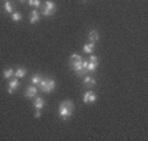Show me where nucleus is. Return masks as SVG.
<instances>
[{
  "mask_svg": "<svg viewBox=\"0 0 148 141\" xmlns=\"http://www.w3.org/2000/svg\"><path fill=\"white\" fill-rule=\"evenodd\" d=\"M73 108H75V106H73L72 100H70V99L68 100H63L59 104V108H58L59 116H60L62 120H68L73 112Z\"/></svg>",
  "mask_w": 148,
  "mask_h": 141,
  "instance_id": "obj_1",
  "label": "nucleus"
},
{
  "mask_svg": "<svg viewBox=\"0 0 148 141\" xmlns=\"http://www.w3.org/2000/svg\"><path fill=\"white\" fill-rule=\"evenodd\" d=\"M83 61H84V59L81 58L79 54H72V56H71V58H70L71 69H72V70L75 71L77 75H83V74L85 73L84 66H83Z\"/></svg>",
  "mask_w": 148,
  "mask_h": 141,
  "instance_id": "obj_2",
  "label": "nucleus"
},
{
  "mask_svg": "<svg viewBox=\"0 0 148 141\" xmlns=\"http://www.w3.org/2000/svg\"><path fill=\"white\" fill-rule=\"evenodd\" d=\"M38 86H39V88H41L43 92L50 94V92H53V91L55 90L56 83H55V81H53V79L46 78V79H42L41 83H39Z\"/></svg>",
  "mask_w": 148,
  "mask_h": 141,
  "instance_id": "obj_3",
  "label": "nucleus"
},
{
  "mask_svg": "<svg viewBox=\"0 0 148 141\" xmlns=\"http://www.w3.org/2000/svg\"><path fill=\"white\" fill-rule=\"evenodd\" d=\"M56 11V6L54 1H51V0H46L45 1V7H43V9H42V15L46 17L51 16V15H54Z\"/></svg>",
  "mask_w": 148,
  "mask_h": 141,
  "instance_id": "obj_4",
  "label": "nucleus"
},
{
  "mask_svg": "<svg viewBox=\"0 0 148 141\" xmlns=\"http://www.w3.org/2000/svg\"><path fill=\"white\" fill-rule=\"evenodd\" d=\"M97 100V95L93 91H87L83 96V102L84 103H95Z\"/></svg>",
  "mask_w": 148,
  "mask_h": 141,
  "instance_id": "obj_5",
  "label": "nucleus"
},
{
  "mask_svg": "<svg viewBox=\"0 0 148 141\" xmlns=\"http://www.w3.org/2000/svg\"><path fill=\"white\" fill-rule=\"evenodd\" d=\"M97 65H98V63L90 62V61H83L84 70H85V71H89V73H92V71H95L96 69H97Z\"/></svg>",
  "mask_w": 148,
  "mask_h": 141,
  "instance_id": "obj_6",
  "label": "nucleus"
},
{
  "mask_svg": "<svg viewBox=\"0 0 148 141\" xmlns=\"http://www.w3.org/2000/svg\"><path fill=\"white\" fill-rule=\"evenodd\" d=\"M37 92H38V90H37V87L36 86H29L28 88L25 90V96L26 98H29V99H32V98H34V96H37Z\"/></svg>",
  "mask_w": 148,
  "mask_h": 141,
  "instance_id": "obj_7",
  "label": "nucleus"
},
{
  "mask_svg": "<svg viewBox=\"0 0 148 141\" xmlns=\"http://www.w3.org/2000/svg\"><path fill=\"white\" fill-rule=\"evenodd\" d=\"M18 87H20L18 79H12L11 82L8 83V92H9V94H13Z\"/></svg>",
  "mask_w": 148,
  "mask_h": 141,
  "instance_id": "obj_8",
  "label": "nucleus"
},
{
  "mask_svg": "<svg viewBox=\"0 0 148 141\" xmlns=\"http://www.w3.org/2000/svg\"><path fill=\"white\" fill-rule=\"evenodd\" d=\"M33 106L36 110H42V108L45 107V100L39 96H34V102H33Z\"/></svg>",
  "mask_w": 148,
  "mask_h": 141,
  "instance_id": "obj_9",
  "label": "nucleus"
},
{
  "mask_svg": "<svg viewBox=\"0 0 148 141\" xmlns=\"http://www.w3.org/2000/svg\"><path fill=\"white\" fill-rule=\"evenodd\" d=\"M84 85H85V87H89V88L95 87L96 86V79L90 75L85 76V78H84Z\"/></svg>",
  "mask_w": 148,
  "mask_h": 141,
  "instance_id": "obj_10",
  "label": "nucleus"
},
{
  "mask_svg": "<svg viewBox=\"0 0 148 141\" xmlns=\"http://www.w3.org/2000/svg\"><path fill=\"white\" fill-rule=\"evenodd\" d=\"M88 38H89L90 42H97L98 38H100V34H98L97 31L92 29V31H89V33H88Z\"/></svg>",
  "mask_w": 148,
  "mask_h": 141,
  "instance_id": "obj_11",
  "label": "nucleus"
},
{
  "mask_svg": "<svg viewBox=\"0 0 148 141\" xmlns=\"http://www.w3.org/2000/svg\"><path fill=\"white\" fill-rule=\"evenodd\" d=\"M39 21V13L38 11H32L30 13V24H36Z\"/></svg>",
  "mask_w": 148,
  "mask_h": 141,
  "instance_id": "obj_12",
  "label": "nucleus"
},
{
  "mask_svg": "<svg viewBox=\"0 0 148 141\" xmlns=\"http://www.w3.org/2000/svg\"><path fill=\"white\" fill-rule=\"evenodd\" d=\"M93 49H95V42H88V44L84 45L83 50L87 54H90V53H93Z\"/></svg>",
  "mask_w": 148,
  "mask_h": 141,
  "instance_id": "obj_13",
  "label": "nucleus"
},
{
  "mask_svg": "<svg viewBox=\"0 0 148 141\" xmlns=\"http://www.w3.org/2000/svg\"><path fill=\"white\" fill-rule=\"evenodd\" d=\"M14 75H16L17 78H24V76L26 75V70L24 67H18L16 71H14Z\"/></svg>",
  "mask_w": 148,
  "mask_h": 141,
  "instance_id": "obj_14",
  "label": "nucleus"
},
{
  "mask_svg": "<svg viewBox=\"0 0 148 141\" xmlns=\"http://www.w3.org/2000/svg\"><path fill=\"white\" fill-rule=\"evenodd\" d=\"M21 13H20V12H12L11 13V19H12V21H13V23H18L20 20H21Z\"/></svg>",
  "mask_w": 148,
  "mask_h": 141,
  "instance_id": "obj_15",
  "label": "nucleus"
},
{
  "mask_svg": "<svg viewBox=\"0 0 148 141\" xmlns=\"http://www.w3.org/2000/svg\"><path fill=\"white\" fill-rule=\"evenodd\" d=\"M4 9H5L7 13H12V9H13V4L11 3V0H5V3H4Z\"/></svg>",
  "mask_w": 148,
  "mask_h": 141,
  "instance_id": "obj_16",
  "label": "nucleus"
},
{
  "mask_svg": "<svg viewBox=\"0 0 148 141\" xmlns=\"http://www.w3.org/2000/svg\"><path fill=\"white\" fill-rule=\"evenodd\" d=\"M3 75H4V78L5 79H9V78H12V75H14V70L13 69H5L4 70V73H3Z\"/></svg>",
  "mask_w": 148,
  "mask_h": 141,
  "instance_id": "obj_17",
  "label": "nucleus"
},
{
  "mask_svg": "<svg viewBox=\"0 0 148 141\" xmlns=\"http://www.w3.org/2000/svg\"><path fill=\"white\" fill-rule=\"evenodd\" d=\"M41 81H42V76L39 75V74H36V75L32 76V83H33L34 86L39 85V83H41Z\"/></svg>",
  "mask_w": 148,
  "mask_h": 141,
  "instance_id": "obj_18",
  "label": "nucleus"
},
{
  "mask_svg": "<svg viewBox=\"0 0 148 141\" xmlns=\"http://www.w3.org/2000/svg\"><path fill=\"white\" fill-rule=\"evenodd\" d=\"M28 1L32 7H39L41 6V0H28Z\"/></svg>",
  "mask_w": 148,
  "mask_h": 141,
  "instance_id": "obj_19",
  "label": "nucleus"
},
{
  "mask_svg": "<svg viewBox=\"0 0 148 141\" xmlns=\"http://www.w3.org/2000/svg\"><path fill=\"white\" fill-rule=\"evenodd\" d=\"M89 61H90V62L97 63V62H98V58H97L96 56H90V57H89Z\"/></svg>",
  "mask_w": 148,
  "mask_h": 141,
  "instance_id": "obj_20",
  "label": "nucleus"
},
{
  "mask_svg": "<svg viewBox=\"0 0 148 141\" xmlns=\"http://www.w3.org/2000/svg\"><path fill=\"white\" fill-rule=\"evenodd\" d=\"M41 115H42V113H41V110H37L36 113H34V117H36V119H39V117H41Z\"/></svg>",
  "mask_w": 148,
  "mask_h": 141,
  "instance_id": "obj_21",
  "label": "nucleus"
},
{
  "mask_svg": "<svg viewBox=\"0 0 148 141\" xmlns=\"http://www.w3.org/2000/svg\"><path fill=\"white\" fill-rule=\"evenodd\" d=\"M21 1H24V0H21Z\"/></svg>",
  "mask_w": 148,
  "mask_h": 141,
  "instance_id": "obj_22",
  "label": "nucleus"
}]
</instances>
